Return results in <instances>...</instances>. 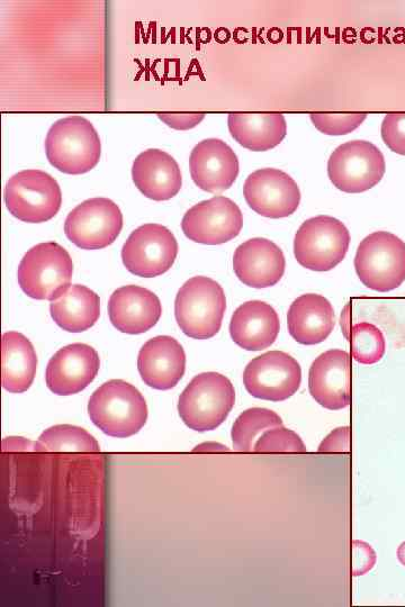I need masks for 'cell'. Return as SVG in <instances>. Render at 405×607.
<instances>
[{
  "instance_id": "cell-30",
  "label": "cell",
  "mask_w": 405,
  "mask_h": 607,
  "mask_svg": "<svg viewBox=\"0 0 405 607\" xmlns=\"http://www.w3.org/2000/svg\"><path fill=\"white\" fill-rule=\"evenodd\" d=\"M254 451L258 454L285 452V454H305L304 442L297 434L284 427L269 429L256 442Z\"/></svg>"
},
{
  "instance_id": "cell-14",
  "label": "cell",
  "mask_w": 405,
  "mask_h": 607,
  "mask_svg": "<svg viewBox=\"0 0 405 607\" xmlns=\"http://www.w3.org/2000/svg\"><path fill=\"white\" fill-rule=\"evenodd\" d=\"M243 196L252 211L274 220L293 215L301 203L296 181L274 168L252 172L243 185Z\"/></svg>"
},
{
  "instance_id": "cell-28",
  "label": "cell",
  "mask_w": 405,
  "mask_h": 607,
  "mask_svg": "<svg viewBox=\"0 0 405 607\" xmlns=\"http://www.w3.org/2000/svg\"><path fill=\"white\" fill-rule=\"evenodd\" d=\"M39 452H98L99 445L93 436L75 425L61 424L45 430L35 443Z\"/></svg>"
},
{
  "instance_id": "cell-16",
  "label": "cell",
  "mask_w": 405,
  "mask_h": 607,
  "mask_svg": "<svg viewBox=\"0 0 405 607\" xmlns=\"http://www.w3.org/2000/svg\"><path fill=\"white\" fill-rule=\"evenodd\" d=\"M309 391L324 409H346L351 402L349 353L332 349L315 359L309 373Z\"/></svg>"
},
{
  "instance_id": "cell-3",
  "label": "cell",
  "mask_w": 405,
  "mask_h": 607,
  "mask_svg": "<svg viewBox=\"0 0 405 607\" xmlns=\"http://www.w3.org/2000/svg\"><path fill=\"white\" fill-rule=\"evenodd\" d=\"M225 311L227 297L224 289L209 277L197 276L187 280L176 296L177 324L192 339L215 337L221 330Z\"/></svg>"
},
{
  "instance_id": "cell-15",
  "label": "cell",
  "mask_w": 405,
  "mask_h": 607,
  "mask_svg": "<svg viewBox=\"0 0 405 607\" xmlns=\"http://www.w3.org/2000/svg\"><path fill=\"white\" fill-rule=\"evenodd\" d=\"M101 367L98 352L84 343L60 349L49 361L47 386L59 396L75 395L92 384Z\"/></svg>"
},
{
  "instance_id": "cell-10",
  "label": "cell",
  "mask_w": 405,
  "mask_h": 607,
  "mask_svg": "<svg viewBox=\"0 0 405 607\" xmlns=\"http://www.w3.org/2000/svg\"><path fill=\"white\" fill-rule=\"evenodd\" d=\"M123 229L120 207L108 198H90L72 210L65 222L66 237L80 249L111 246Z\"/></svg>"
},
{
  "instance_id": "cell-5",
  "label": "cell",
  "mask_w": 405,
  "mask_h": 607,
  "mask_svg": "<svg viewBox=\"0 0 405 607\" xmlns=\"http://www.w3.org/2000/svg\"><path fill=\"white\" fill-rule=\"evenodd\" d=\"M74 262L56 242L40 243L26 252L17 278L22 291L38 301H53L70 286Z\"/></svg>"
},
{
  "instance_id": "cell-12",
  "label": "cell",
  "mask_w": 405,
  "mask_h": 607,
  "mask_svg": "<svg viewBox=\"0 0 405 607\" xmlns=\"http://www.w3.org/2000/svg\"><path fill=\"white\" fill-rule=\"evenodd\" d=\"M302 369L283 351H269L252 359L243 373V384L251 396L269 402H284L299 391Z\"/></svg>"
},
{
  "instance_id": "cell-6",
  "label": "cell",
  "mask_w": 405,
  "mask_h": 607,
  "mask_svg": "<svg viewBox=\"0 0 405 607\" xmlns=\"http://www.w3.org/2000/svg\"><path fill=\"white\" fill-rule=\"evenodd\" d=\"M355 269L360 282L372 291H394L405 282V243L390 232L369 234L359 244Z\"/></svg>"
},
{
  "instance_id": "cell-8",
  "label": "cell",
  "mask_w": 405,
  "mask_h": 607,
  "mask_svg": "<svg viewBox=\"0 0 405 607\" xmlns=\"http://www.w3.org/2000/svg\"><path fill=\"white\" fill-rule=\"evenodd\" d=\"M5 204L9 213L25 223H44L56 216L62 205L58 181L47 172L23 170L8 180Z\"/></svg>"
},
{
  "instance_id": "cell-1",
  "label": "cell",
  "mask_w": 405,
  "mask_h": 607,
  "mask_svg": "<svg viewBox=\"0 0 405 607\" xmlns=\"http://www.w3.org/2000/svg\"><path fill=\"white\" fill-rule=\"evenodd\" d=\"M90 420L107 436L129 438L148 420V405L139 389L113 379L96 389L88 403Z\"/></svg>"
},
{
  "instance_id": "cell-23",
  "label": "cell",
  "mask_w": 405,
  "mask_h": 607,
  "mask_svg": "<svg viewBox=\"0 0 405 607\" xmlns=\"http://www.w3.org/2000/svg\"><path fill=\"white\" fill-rule=\"evenodd\" d=\"M336 317L332 304L318 294L296 298L287 313L288 332L303 346H315L329 338L335 329Z\"/></svg>"
},
{
  "instance_id": "cell-25",
  "label": "cell",
  "mask_w": 405,
  "mask_h": 607,
  "mask_svg": "<svg viewBox=\"0 0 405 607\" xmlns=\"http://www.w3.org/2000/svg\"><path fill=\"white\" fill-rule=\"evenodd\" d=\"M229 131L241 147L254 152L272 150L283 142L287 124L282 114H230Z\"/></svg>"
},
{
  "instance_id": "cell-31",
  "label": "cell",
  "mask_w": 405,
  "mask_h": 607,
  "mask_svg": "<svg viewBox=\"0 0 405 607\" xmlns=\"http://www.w3.org/2000/svg\"><path fill=\"white\" fill-rule=\"evenodd\" d=\"M310 119L321 133L340 137L358 129L367 114H311Z\"/></svg>"
},
{
  "instance_id": "cell-19",
  "label": "cell",
  "mask_w": 405,
  "mask_h": 607,
  "mask_svg": "<svg viewBox=\"0 0 405 607\" xmlns=\"http://www.w3.org/2000/svg\"><path fill=\"white\" fill-rule=\"evenodd\" d=\"M138 369L149 387L168 391L176 387L185 374V350L176 339L160 335L144 343L139 352Z\"/></svg>"
},
{
  "instance_id": "cell-11",
  "label": "cell",
  "mask_w": 405,
  "mask_h": 607,
  "mask_svg": "<svg viewBox=\"0 0 405 607\" xmlns=\"http://www.w3.org/2000/svg\"><path fill=\"white\" fill-rule=\"evenodd\" d=\"M178 242L173 232L160 224H144L133 231L122 249V260L131 274L153 278L174 266Z\"/></svg>"
},
{
  "instance_id": "cell-37",
  "label": "cell",
  "mask_w": 405,
  "mask_h": 607,
  "mask_svg": "<svg viewBox=\"0 0 405 607\" xmlns=\"http://www.w3.org/2000/svg\"><path fill=\"white\" fill-rule=\"evenodd\" d=\"M396 556H398L401 565L405 567V541L401 543L400 547L398 548V554H396Z\"/></svg>"
},
{
  "instance_id": "cell-34",
  "label": "cell",
  "mask_w": 405,
  "mask_h": 607,
  "mask_svg": "<svg viewBox=\"0 0 405 607\" xmlns=\"http://www.w3.org/2000/svg\"><path fill=\"white\" fill-rule=\"evenodd\" d=\"M350 447V428L342 427L333 430L326 439L321 442L319 452L321 454H336L342 452L347 454Z\"/></svg>"
},
{
  "instance_id": "cell-13",
  "label": "cell",
  "mask_w": 405,
  "mask_h": 607,
  "mask_svg": "<svg viewBox=\"0 0 405 607\" xmlns=\"http://www.w3.org/2000/svg\"><path fill=\"white\" fill-rule=\"evenodd\" d=\"M243 228V214L232 199L215 196L194 205L183 217L186 238L206 246L236 239Z\"/></svg>"
},
{
  "instance_id": "cell-35",
  "label": "cell",
  "mask_w": 405,
  "mask_h": 607,
  "mask_svg": "<svg viewBox=\"0 0 405 607\" xmlns=\"http://www.w3.org/2000/svg\"><path fill=\"white\" fill-rule=\"evenodd\" d=\"M159 119L167 124L169 128L178 131H187L194 129L195 126L201 124L205 119V114H191V115H175V114H160Z\"/></svg>"
},
{
  "instance_id": "cell-27",
  "label": "cell",
  "mask_w": 405,
  "mask_h": 607,
  "mask_svg": "<svg viewBox=\"0 0 405 607\" xmlns=\"http://www.w3.org/2000/svg\"><path fill=\"white\" fill-rule=\"evenodd\" d=\"M278 427H283V420L272 410L255 407L243 412L234 422L231 432L234 450L238 452L254 450V442L259 434Z\"/></svg>"
},
{
  "instance_id": "cell-7",
  "label": "cell",
  "mask_w": 405,
  "mask_h": 607,
  "mask_svg": "<svg viewBox=\"0 0 405 607\" xmlns=\"http://www.w3.org/2000/svg\"><path fill=\"white\" fill-rule=\"evenodd\" d=\"M350 240L344 223L331 216H315L296 232L294 256L302 267L324 273L345 259Z\"/></svg>"
},
{
  "instance_id": "cell-22",
  "label": "cell",
  "mask_w": 405,
  "mask_h": 607,
  "mask_svg": "<svg viewBox=\"0 0 405 607\" xmlns=\"http://www.w3.org/2000/svg\"><path fill=\"white\" fill-rule=\"evenodd\" d=\"M281 331V321L273 306L250 301L239 306L230 322L234 343L247 351H261L273 346Z\"/></svg>"
},
{
  "instance_id": "cell-26",
  "label": "cell",
  "mask_w": 405,
  "mask_h": 607,
  "mask_svg": "<svg viewBox=\"0 0 405 607\" xmlns=\"http://www.w3.org/2000/svg\"><path fill=\"white\" fill-rule=\"evenodd\" d=\"M38 368V357L32 342L15 331L3 335V387L21 394L29 389Z\"/></svg>"
},
{
  "instance_id": "cell-29",
  "label": "cell",
  "mask_w": 405,
  "mask_h": 607,
  "mask_svg": "<svg viewBox=\"0 0 405 607\" xmlns=\"http://www.w3.org/2000/svg\"><path fill=\"white\" fill-rule=\"evenodd\" d=\"M348 340L354 359L362 365H375L381 361L386 351L383 332L368 322L357 323L348 331Z\"/></svg>"
},
{
  "instance_id": "cell-33",
  "label": "cell",
  "mask_w": 405,
  "mask_h": 607,
  "mask_svg": "<svg viewBox=\"0 0 405 607\" xmlns=\"http://www.w3.org/2000/svg\"><path fill=\"white\" fill-rule=\"evenodd\" d=\"M375 550L367 542L353 541V576H363L371 572L376 565Z\"/></svg>"
},
{
  "instance_id": "cell-9",
  "label": "cell",
  "mask_w": 405,
  "mask_h": 607,
  "mask_svg": "<svg viewBox=\"0 0 405 607\" xmlns=\"http://www.w3.org/2000/svg\"><path fill=\"white\" fill-rule=\"evenodd\" d=\"M386 171L383 153L367 141H350L332 152L328 176L341 192L360 194L381 183Z\"/></svg>"
},
{
  "instance_id": "cell-32",
  "label": "cell",
  "mask_w": 405,
  "mask_h": 607,
  "mask_svg": "<svg viewBox=\"0 0 405 607\" xmlns=\"http://www.w3.org/2000/svg\"><path fill=\"white\" fill-rule=\"evenodd\" d=\"M381 133L387 148L405 156V113L386 115Z\"/></svg>"
},
{
  "instance_id": "cell-17",
  "label": "cell",
  "mask_w": 405,
  "mask_h": 607,
  "mask_svg": "<svg viewBox=\"0 0 405 607\" xmlns=\"http://www.w3.org/2000/svg\"><path fill=\"white\" fill-rule=\"evenodd\" d=\"M191 176L198 188L211 194L230 189L239 176L237 154L219 139H207L197 144L189 157Z\"/></svg>"
},
{
  "instance_id": "cell-4",
  "label": "cell",
  "mask_w": 405,
  "mask_h": 607,
  "mask_svg": "<svg viewBox=\"0 0 405 607\" xmlns=\"http://www.w3.org/2000/svg\"><path fill=\"white\" fill-rule=\"evenodd\" d=\"M236 404V389L230 379L218 373L193 378L179 397L178 413L189 429L212 431L228 419Z\"/></svg>"
},
{
  "instance_id": "cell-21",
  "label": "cell",
  "mask_w": 405,
  "mask_h": 607,
  "mask_svg": "<svg viewBox=\"0 0 405 607\" xmlns=\"http://www.w3.org/2000/svg\"><path fill=\"white\" fill-rule=\"evenodd\" d=\"M132 178L135 187L156 202L169 201L183 186L177 161L169 153L158 149L139 154L133 162Z\"/></svg>"
},
{
  "instance_id": "cell-36",
  "label": "cell",
  "mask_w": 405,
  "mask_h": 607,
  "mask_svg": "<svg viewBox=\"0 0 405 607\" xmlns=\"http://www.w3.org/2000/svg\"><path fill=\"white\" fill-rule=\"evenodd\" d=\"M230 451L227 447L219 445L215 442L203 443V445L196 447L194 451Z\"/></svg>"
},
{
  "instance_id": "cell-2",
  "label": "cell",
  "mask_w": 405,
  "mask_h": 607,
  "mask_svg": "<svg viewBox=\"0 0 405 607\" xmlns=\"http://www.w3.org/2000/svg\"><path fill=\"white\" fill-rule=\"evenodd\" d=\"M45 154L51 166L67 175L93 170L102 156V142L85 117L69 116L54 123L45 139Z\"/></svg>"
},
{
  "instance_id": "cell-20",
  "label": "cell",
  "mask_w": 405,
  "mask_h": 607,
  "mask_svg": "<svg viewBox=\"0 0 405 607\" xmlns=\"http://www.w3.org/2000/svg\"><path fill=\"white\" fill-rule=\"evenodd\" d=\"M159 297L140 286H123L111 295L108 315L114 328L126 334L146 333L161 317Z\"/></svg>"
},
{
  "instance_id": "cell-18",
  "label": "cell",
  "mask_w": 405,
  "mask_h": 607,
  "mask_svg": "<svg viewBox=\"0 0 405 607\" xmlns=\"http://www.w3.org/2000/svg\"><path fill=\"white\" fill-rule=\"evenodd\" d=\"M285 269L284 253L273 241L251 239L240 244L234 252V273L248 287H273L281 282Z\"/></svg>"
},
{
  "instance_id": "cell-24",
  "label": "cell",
  "mask_w": 405,
  "mask_h": 607,
  "mask_svg": "<svg viewBox=\"0 0 405 607\" xmlns=\"http://www.w3.org/2000/svg\"><path fill=\"white\" fill-rule=\"evenodd\" d=\"M50 312L62 330L85 332L93 328L101 316V298L86 286L70 285L51 301Z\"/></svg>"
}]
</instances>
